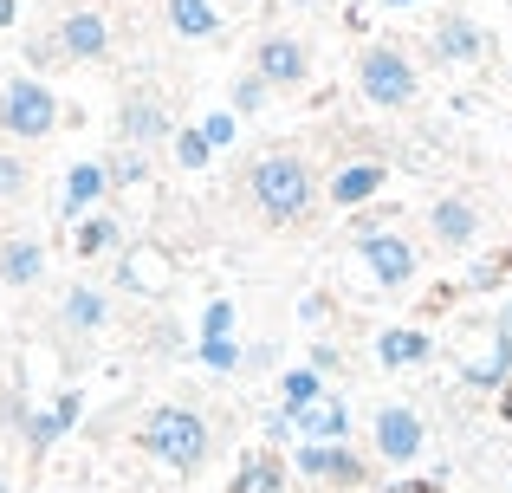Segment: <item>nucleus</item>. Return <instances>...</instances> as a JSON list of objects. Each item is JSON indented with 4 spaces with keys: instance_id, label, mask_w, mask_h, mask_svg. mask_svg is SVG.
Listing matches in <instances>:
<instances>
[{
    "instance_id": "obj_31",
    "label": "nucleus",
    "mask_w": 512,
    "mask_h": 493,
    "mask_svg": "<svg viewBox=\"0 0 512 493\" xmlns=\"http://www.w3.org/2000/svg\"><path fill=\"white\" fill-rule=\"evenodd\" d=\"M201 137H208L214 150H234V143H240V117L234 111H208V117H201Z\"/></svg>"
},
{
    "instance_id": "obj_36",
    "label": "nucleus",
    "mask_w": 512,
    "mask_h": 493,
    "mask_svg": "<svg viewBox=\"0 0 512 493\" xmlns=\"http://www.w3.org/2000/svg\"><path fill=\"white\" fill-rule=\"evenodd\" d=\"M500 416L512 422V383H506V390H500Z\"/></svg>"
},
{
    "instance_id": "obj_2",
    "label": "nucleus",
    "mask_w": 512,
    "mask_h": 493,
    "mask_svg": "<svg viewBox=\"0 0 512 493\" xmlns=\"http://www.w3.org/2000/svg\"><path fill=\"white\" fill-rule=\"evenodd\" d=\"M137 448L150 461H163L169 474H201L214 455V422L201 416L195 403H156L150 416L137 422Z\"/></svg>"
},
{
    "instance_id": "obj_17",
    "label": "nucleus",
    "mask_w": 512,
    "mask_h": 493,
    "mask_svg": "<svg viewBox=\"0 0 512 493\" xmlns=\"http://www.w3.org/2000/svg\"><path fill=\"white\" fill-rule=\"evenodd\" d=\"M370 351H376V364H383V370H422L428 357H435V338H428L422 325H383Z\"/></svg>"
},
{
    "instance_id": "obj_39",
    "label": "nucleus",
    "mask_w": 512,
    "mask_h": 493,
    "mask_svg": "<svg viewBox=\"0 0 512 493\" xmlns=\"http://www.w3.org/2000/svg\"><path fill=\"white\" fill-rule=\"evenodd\" d=\"M383 7H389V13H402V7H422V0H383Z\"/></svg>"
},
{
    "instance_id": "obj_34",
    "label": "nucleus",
    "mask_w": 512,
    "mask_h": 493,
    "mask_svg": "<svg viewBox=\"0 0 512 493\" xmlns=\"http://www.w3.org/2000/svg\"><path fill=\"white\" fill-rule=\"evenodd\" d=\"M305 364H312V370H325V377H331V370H338V351H331V344H312V351H305Z\"/></svg>"
},
{
    "instance_id": "obj_21",
    "label": "nucleus",
    "mask_w": 512,
    "mask_h": 493,
    "mask_svg": "<svg viewBox=\"0 0 512 493\" xmlns=\"http://www.w3.org/2000/svg\"><path fill=\"white\" fill-rule=\"evenodd\" d=\"M461 383L467 390H506L512 383V331H493V351L480 357V364H467Z\"/></svg>"
},
{
    "instance_id": "obj_29",
    "label": "nucleus",
    "mask_w": 512,
    "mask_h": 493,
    "mask_svg": "<svg viewBox=\"0 0 512 493\" xmlns=\"http://www.w3.org/2000/svg\"><path fill=\"white\" fill-rule=\"evenodd\" d=\"M234 325H240L234 299H208V305H201V331H195V338H234Z\"/></svg>"
},
{
    "instance_id": "obj_15",
    "label": "nucleus",
    "mask_w": 512,
    "mask_h": 493,
    "mask_svg": "<svg viewBox=\"0 0 512 493\" xmlns=\"http://www.w3.org/2000/svg\"><path fill=\"white\" fill-rule=\"evenodd\" d=\"M383 189H389V163L363 156V163H344L338 176L325 182V202H331V208H344V215H357V208H370Z\"/></svg>"
},
{
    "instance_id": "obj_10",
    "label": "nucleus",
    "mask_w": 512,
    "mask_h": 493,
    "mask_svg": "<svg viewBox=\"0 0 512 493\" xmlns=\"http://www.w3.org/2000/svg\"><path fill=\"white\" fill-rule=\"evenodd\" d=\"M253 72L273 91H299L305 78H312V46H305L299 33H266L260 46H253Z\"/></svg>"
},
{
    "instance_id": "obj_13",
    "label": "nucleus",
    "mask_w": 512,
    "mask_h": 493,
    "mask_svg": "<svg viewBox=\"0 0 512 493\" xmlns=\"http://www.w3.org/2000/svg\"><path fill=\"white\" fill-rule=\"evenodd\" d=\"M428 59L435 65H480L487 59V33H480V20H467V13H441L435 33H428Z\"/></svg>"
},
{
    "instance_id": "obj_11",
    "label": "nucleus",
    "mask_w": 512,
    "mask_h": 493,
    "mask_svg": "<svg viewBox=\"0 0 512 493\" xmlns=\"http://www.w3.org/2000/svg\"><path fill=\"white\" fill-rule=\"evenodd\" d=\"M428 234L441 253H474L480 247V202L474 195H435L428 202Z\"/></svg>"
},
{
    "instance_id": "obj_22",
    "label": "nucleus",
    "mask_w": 512,
    "mask_h": 493,
    "mask_svg": "<svg viewBox=\"0 0 512 493\" xmlns=\"http://www.w3.org/2000/svg\"><path fill=\"white\" fill-rule=\"evenodd\" d=\"M117 241H124L117 215H104V208H98V215H85V221H78V234H72V253H78V260H104V253H111Z\"/></svg>"
},
{
    "instance_id": "obj_20",
    "label": "nucleus",
    "mask_w": 512,
    "mask_h": 493,
    "mask_svg": "<svg viewBox=\"0 0 512 493\" xmlns=\"http://www.w3.org/2000/svg\"><path fill=\"white\" fill-rule=\"evenodd\" d=\"M286 416H292V409H286ZM292 429H299V442H350V403L325 396V403L299 409V416H292Z\"/></svg>"
},
{
    "instance_id": "obj_3",
    "label": "nucleus",
    "mask_w": 512,
    "mask_h": 493,
    "mask_svg": "<svg viewBox=\"0 0 512 493\" xmlns=\"http://www.w3.org/2000/svg\"><path fill=\"white\" fill-rule=\"evenodd\" d=\"M357 98L376 111H409L422 98V65L396 46V39H370L357 52Z\"/></svg>"
},
{
    "instance_id": "obj_40",
    "label": "nucleus",
    "mask_w": 512,
    "mask_h": 493,
    "mask_svg": "<svg viewBox=\"0 0 512 493\" xmlns=\"http://www.w3.org/2000/svg\"><path fill=\"white\" fill-rule=\"evenodd\" d=\"M0 493H13V481H7V474H0Z\"/></svg>"
},
{
    "instance_id": "obj_12",
    "label": "nucleus",
    "mask_w": 512,
    "mask_h": 493,
    "mask_svg": "<svg viewBox=\"0 0 512 493\" xmlns=\"http://www.w3.org/2000/svg\"><path fill=\"white\" fill-rule=\"evenodd\" d=\"M104 325H111V292H104V286H91V279H78V286H65L59 312H52V331L78 344V338H98Z\"/></svg>"
},
{
    "instance_id": "obj_24",
    "label": "nucleus",
    "mask_w": 512,
    "mask_h": 493,
    "mask_svg": "<svg viewBox=\"0 0 512 493\" xmlns=\"http://www.w3.org/2000/svg\"><path fill=\"white\" fill-rule=\"evenodd\" d=\"M169 26L182 39H214L221 33V13H214V0H169Z\"/></svg>"
},
{
    "instance_id": "obj_5",
    "label": "nucleus",
    "mask_w": 512,
    "mask_h": 493,
    "mask_svg": "<svg viewBox=\"0 0 512 493\" xmlns=\"http://www.w3.org/2000/svg\"><path fill=\"white\" fill-rule=\"evenodd\" d=\"M26 59L39 72H52V65H98V59H111V20L91 13V7H72L52 33H39L26 46Z\"/></svg>"
},
{
    "instance_id": "obj_6",
    "label": "nucleus",
    "mask_w": 512,
    "mask_h": 493,
    "mask_svg": "<svg viewBox=\"0 0 512 493\" xmlns=\"http://www.w3.org/2000/svg\"><path fill=\"white\" fill-rule=\"evenodd\" d=\"M0 130H7L13 143H46L52 130H59V91L33 72L7 78V85H0Z\"/></svg>"
},
{
    "instance_id": "obj_38",
    "label": "nucleus",
    "mask_w": 512,
    "mask_h": 493,
    "mask_svg": "<svg viewBox=\"0 0 512 493\" xmlns=\"http://www.w3.org/2000/svg\"><path fill=\"white\" fill-rule=\"evenodd\" d=\"M13 13H20V7H13V0H0V26H13Z\"/></svg>"
},
{
    "instance_id": "obj_30",
    "label": "nucleus",
    "mask_w": 512,
    "mask_h": 493,
    "mask_svg": "<svg viewBox=\"0 0 512 493\" xmlns=\"http://www.w3.org/2000/svg\"><path fill=\"white\" fill-rule=\"evenodd\" d=\"M104 169H111V195H117V189H130V182H143V176H150V163H143V150H117V156H111V163H104Z\"/></svg>"
},
{
    "instance_id": "obj_16",
    "label": "nucleus",
    "mask_w": 512,
    "mask_h": 493,
    "mask_svg": "<svg viewBox=\"0 0 512 493\" xmlns=\"http://www.w3.org/2000/svg\"><path fill=\"white\" fill-rule=\"evenodd\" d=\"M78 416H85V396H78V390H59V396H52V403L46 409H33V416H26V455H52V442H59V435H72L78 429Z\"/></svg>"
},
{
    "instance_id": "obj_14",
    "label": "nucleus",
    "mask_w": 512,
    "mask_h": 493,
    "mask_svg": "<svg viewBox=\"0 0 512 493\" xmlns=\"http://www.w3.org/2000/svg\"><path fill=\"white\" fill-rule=\"evenodd\" d=\"M98 202H111V169L98 163V156H85V163H72L65 169V189H59V221H85V215H98Z\"/></svg>"
},
{
    "instance_id": "obj_37",
    "label": "nucleus",
    "mask_w": 512,
    "mask_h": 493,
    "mask_svg": "<svg viewBox=\"0 0 512 493\" xmlns=\"http://www.w3.org/2000/svg\"><path fill=\"white\" fill-rule=\"evenodd\" d=\"M493 331H512V299L500 305V325H493Z\"/></svg>"
},
{
    "instance_id": "obj_33",
    "label": "nucleus",
    "mask_w": 512,
    "mask_h": 493,
    "mask_svg": "<svg viewBox=\"0 0 512 493\" xmlns=\"http://www.w3.org/2000/svg\"><path fill=\"white\" fill-rule=\"evenodd\" d=\"M299 318H305V325H325V318H331V292H305V299H299Z\"/></svg>"
},
{
    "instance_id": "obj_41",
    "label": "nucleus",
    "mask_w": 512,
    "mask_h": 493,
    "mask_svg": "<svg viewBox=\"0 0 512 493\" xmlns=\"http://www.w3.org/2000/svg\"><path fill=\"white\" fill-rule=\"evenodd\" d=\"M506 493H512V474H506Z\"/></svg>"
},
{
    "instance_id": "obj_27",
    "label": "nucleus",
    "mask_w": 512,
    "mask_h": 493,
    "mask_svg": "<svg viewBox=\"0 0 512 493\" xmlns=\"http://www.w3.org/2000/svg\"><path fill=\"white\" fill-rule=\"evenodd\" d=\"M266 104H273V85H266V78L247 65V72L234 78V91H227V111H234V117H260Z\"/></svg>"
},
{
    "instance_id": "obj_8",
    "label": "nucleus",
    "mask_w": 512,
    "mask_h": 493,
    "mask_svg": "<svg viewBox=\"0 0 512 493\" xmlns=\"http://www.w3.org/2000/svg\"><path fill=\"white\" fill-rule=\"evenodd\" d=\"M175 137V117H169V98L156 85H130L117 98V143L124 150H163Z\"/></svg>"
},
{
    "instance_id": "obj_4",
    "label": "nucleus",
    "mask_w": 512,
    "mask_h": 493,
    "mask_svg": "<svg viewBox=\"0 0 512 493\" xmlns=\"http://www.w3.org/2000/svg\"><path fill=\"white\" fill-rule=\"evenodd\" d=\"M350 241H357L363 273H370L383 292H409L415 279H422V253H415V241L402 228H376V221L357 208V215H350Z\"/></svg>"
},
{
    "instance_id": "obj_35",
    "label": "nucleus",
    "mask_w": 512,
    "mask_h": 493,
    "mask_svg": "<svg viewBox=\"0 0 512 493\" xmlns=\"http://www.w3.org/2000/svg\"><path fill=\"white\" fill-rule=\"evenodd\" d=\"M266 435H273V442H286V435H292V416H286V409H279V416H266Z\"/></svg>"
},
{
    "instance_id": "obj_19",
    "label": "nucleus",
    "mask_w": 512,
    "mask_h": 493,
    "mask_svg": "<svg viewBox=\"0 0 512 493\" xmlns=\"http://www.w3.org/2000/svg\"><path fill=\"white\" fill-rule=\"evenodd\" d=\"M39 279H46V247H39V241H26V234L0 241V286L26 292V286H39Z\"/></svg>"
},
{
    "instance_id": "obj_23",
    "label": "nucleus",
    "mask_w": 512,
    "mask_h": 493,
    "mask_svg": "<svg viewBox=\"0 0 512 493\" xmlns=\"http://www.w3.org/2000/svg\"><path fill=\"white\" fill-rule=\"evenodd\" d=\"M279 396H286L292 416H299V409H312V403H325V370H312V364H286V370H279Z\"/></svg>"
},
{
    "instance_id": "obj_18",
    "label": "nucleus",
    "mask_w": 512,
    "mask_h": 493,
    "mask_svg": "<svg viewBox=\"0 0 512 493\" xmlns=\"http://www.w3.org/2000/svg\"><path fill=\"white\" fill-rule=\"evenodd\" d=\"M286 474H292V455H279V448H253V455H240L227 493H286Z\"/></svg>"
},
{
    "instance_id": "obj_9",
    "label": "nucleus",
    "mask_w": 512,
    "mask_h": 493,
    "mask_svg": "<svg viewBox=\"0 0 512 493\" xmlns=\"http://www.w3.org/2000/svg\"><path fill=\"white\" fill-rule=\"evenodd\" d=\"M292 468H299V481H318V487H370L376 481V468L350 442H299Z\"/></svg>"
},
{
    "instance_id": "obj_7",
    "label": "nucleus",
    "mask_w": 512,
    "mask_h": 493,
    "mask_svg": "<svg viewBox=\"0 0 512 493\" xmlns=\"http://www.w3.org/2000/svg\"><path fill=\"white\" fill-rule=\"evenodd\" d=\"M370 448H376V461H383V468H402V474H409L415 461L428 455V422H422V409H415V403H376L370 409Z\"/></svg>"
},
{
    "instance_id": "obj_26",
    "label": "nucleus",
    "mask_w": 512,
    "mask_h": 493,
    "mask_svg": "<svg viewBox=\"0 0 512 493\" xmlns=\"http://www.w3.org/2000/svg\"><path fill=\"white\" fill-rule=\"evenodd\" d=\"M33 195V163L20 150H0V208H20Z\"/></svg>"
},
{
    "instance_id": "obj_25",
    "label": "nucleus",
    "mask_w": 512,
    "mask_h": 493,
    "mask_svg": "<svg viewBox=\"0 0 512 493\" xmlns=\"http://www.w3.org/2000/svg\"><path fill=\"white\" fill-rule=\"evenodd\" d=\"M195 364L214 370V377H234V370L247 364V344L240 338H195Z\"/></svg>"
},
{
    "instance_id": "obj_1",
    "label": "nucleus",
    "mask_w": 512,
    "mask_h": 493,
    "mask_svg": "<svg viewBox=\"0 0 512 493\" xmlns=\"http://www.w3.org/2000/svg\"><path fill=\"white\" fill-rule=\"evenodd\" d=\"M247 202H253V215H260L266 228H299V221H312V208H318L312 163H305L299 150H266V156H253V169H247Z\"/></svg>"
},
{
    "instance_id": "obj_28",
    "label": "nucleus",
    "mask_w": 512,
    "mask_h": 493,
    "mask_svg": "<svg viewBox=\"0 0 512 493\" xmlns=\"http://www.w3.org/2000/svg\"><path fill=\"white\" fill-rule=\"evenodd\" d=\"M169 150H175V169H188V176L214 163V143L201 137V124H182V130H175V137H169Z\"/></svg>"
},
{
    "instance_id": "obj_32",
    "label": "nucleus",
    "mask_w": 512,
    "mask_h": 493,
    "mask_svg": "<svg viewBox=\"0 0 512 493\" xmlns=\"http://www.w3.org/2000/svg\"><path fill=\"white\" fill-rule=\"evenodd\" d=\"M273 364H279V344L260 338V344H247V364H240V370H247V377H260V370H273Z\"/></svg>"
}]
</instances>
